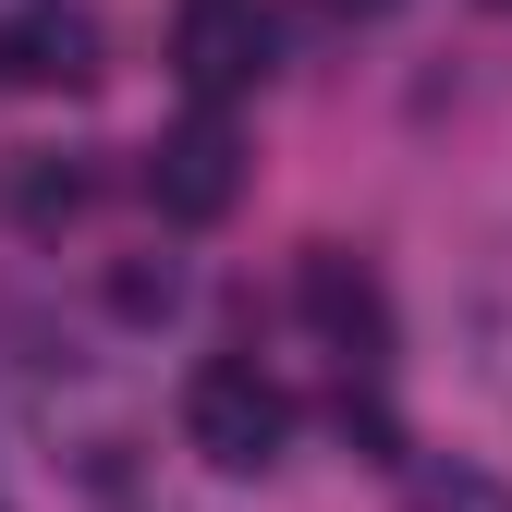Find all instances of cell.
I'll list each match as a JSON object with an SVG mask.
<instances>
[{
    "label": "cell",
    "mask_w": 512,
    "mask_h": 512,
    "mask_svg": "<svg viewBox=\"0 0 512 512\" xmlns=\"http://www.w3.org/2000/svg\"><path fill=\"white\" fill-rule=\"evenodd\" d=\"M147 196H159V220H183V232L232 220V196H244V135H232L220 110L171 122V135L147 147Z\"/></svg>",
    "instance_id": "obj_2"
},
{
    "label": "cell",
    "mask_w": 512,
    "mask_h": 512,
    "mask_svg": "<svg viewBox=\"0 0 512 512\" xmlns=\"http://www.w3.org/2000/svg\"><path fill=\"white\" fill-rule=\"evenodd\" d=\"M171 293H183L171 269H122V281H110V305H122V317H171Z\"/></svg>",
    "instance_id": "obj_8"
},
{
    "label": "cell",
    "mask_w": 512,
    "mask_h": 512,
    "mask_svg": "<svg viewBox=\"0 0 512 512\" xmlns=\"http://www.w3.org/2000/svg\"><path fill=\"white\" fill-rule=\"evenodd\" d=\"M269 13H256V0H183L171 13V61H183V86H196L208 110L220 98H244V86H269Z\"/></svg>",
    "instance_id": "obj_3"
},
{
    "label": "cell",
    "mask_w": 512,
    "mask_h": 512,
    "mask_svg": "<svg viewBox=\"0 0 512 512\" xmlns=\"http://www.w3.org/2000/svg\"><path fill=\"white\" fill-rule=\"evenodd\" d=\"M354 13H391V0H354Z\"/></svg>",
    "instance_id": "obj_9"
},
{
    "label": "cell",
    "mask_w": 512,
    "mask_h": 512,
    "mask_svg": "<svg viewBox=\"0 0 512 512\" xmlns=\"http://www.w3.org/2000/svg\"><path fill=\"white\" fill-rule=\"evenodd\" d=\"M415 512H512V488L476 476V464H427L415 476Z\"/></svg>",
    "instance_id": "obj_7"
},
{
    "label": "cell",
    "mask_w": 512,
    "mask_h": 512,
    "mask_svg": "<svg viewBox=\"0 0 512 512\" xmlns=\"http://www.w3.org/2000/svg\"><path fill=\"white\" fill-rule=\"evenodd\" d=\"M293 305H305V330L330 342L342 366H378V354H391V305H378V281L354 269L342 244H317L305 269H293Z\"/></svg>",
    "instance_id": "obj_4"
},
{
    "label": "cell",
    "mask_w": 512,
    "mask_h": 512,
    "mask_svg": "<svg viewBox=\"0 0 512 512\" xmlns=\"http://www.w3.org/2000/svg\"><path fill=\"white\" fill-rule=\"evenodd\" d=\"M13 220H25V232H61V220H86V159L37 147V159L13 171Z\"/></svg>",
    "instance_id": "obj_6"
},
{
    "label": "cell",
    "mask_w": 512,
    "mask_h": 512,
    "mask_svg": "<svg viewBox=\"0 0 512 512\" xmlns=\"http://www.w3.org/2000/svg\"><path fill=\"white\" fill-rule=\"evenodd\" d=\"M0 86H98V25L86 13H61V0H37V13H0Z\"/></svg>",
    "instance_id": "obj_5"
},
{
    "label": "cell",
    "mask_w": 512,
    "mask_h": 512,
    "mask_svg": "<svg viewBox=\"0 0 512 512\" xmlns=\"http://www.w3.org/2000/svg\"><path fill=\"white\" fill-rule=\"evenodd\" d=\"M500 13H512V0H500Z\"/></svg>",
    "instance_id": "obj_10"
},
{
    "label": "cell",
    "mask_w": 512,
    "mask_h": 512,
    "mask_svg": "<svg viewBox=\"0 0 512 512\" xmlns=\"http://www.w3.org/2000/svg\"><path fill=\"white\" fill-rule=\"evenodd\" d=\"M183 439H196L220 476H269V464H281V439H293V403H281V378H269V366L220 354V366L183 378Z\"/></svg>",
    "instance_id": "obj_1"
}]
</instances>
